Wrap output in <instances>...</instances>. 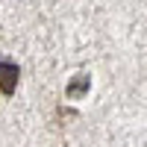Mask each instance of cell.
I'll return each mask as SVG.
<instances>
[{"label": "cell", "mask_w": 147, "mask_h": 147, "mask_svg": "<svg viewBox=\"0 0 147 147\" xmlns=\"http://www.w3.org/2000/svg\"><path fill=\"white\" fill-rule=\"evenodd\" d=\"M18 80H21L18 62H12V59H0V91H3L6 97H12L15 88H18Z\"/></svg>", "instance_id": "cell-1"}, {"label": "cell", "mask_w": 147, "mask_h": 147, "mask_svg": "<svg viewBox=\"0 0 147 147\" xmlns=\"http://www.w3.org/2000/svg\"><path fill=\"white\" fill-rule=\"evenodd\" d=\"M91 88V77L88 74H77L71 82H68V88H65V97L68 100H80V97H85Z\"/></svg>", "instance_id": "cell-2"}]
</instances>
